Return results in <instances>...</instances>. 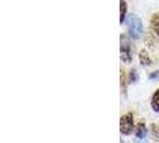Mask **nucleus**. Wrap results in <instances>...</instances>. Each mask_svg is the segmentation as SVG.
<instances>
[{
  "label": "nucleus",
  "instance_id": "nucleus-1",
  "mask_svg": "<svg viewBox=\"0 0 159 143\" xmlns=\"http://www.w3.org/2000/svg\"><path fill=\"white\" fill-rule=\"evenodd\" d=\"M128 31L133 40H139L143 36V22L135 15H130L128 18Z\"/></svg>",
  "mask_w": 159,
  "mask_h": 143
},
{
  "label": "nucleus",
  "instance_id": "nucleus-2",
  "mask_svg": "<svg viewBox=\"0 0 159 143\" xmlns=\"http://www.w3.org/2000/svg\"><path fill=\"white\" fill-rule=\"evenodd\" d=\"M120 130L123 135H130L134 130V122H133V115L127 113L121 117L120 120Z\"/></svg>",
  "mask_w": 159,
  "mask_h": 143
},
{
  "label": "nucleus",
  "instance_id": "nucleus-3",
  "mask_svg": "<svg viewBox=\"0 0 159 143\" xmlns=\"http://www.w3.org/2000/svg\"><path fill=\"white\" fill-rule=\"evenodd\" d=\"M132 50H130V44L128 40L122 35L121 36V60L126 63L132 62Z\"/></svg>",
  "mask_w": 159,
  "mask_h": 143
},
{
  "label": "nucleus",
  "instance_id": "nucleus-4",
  "mask_svg": "<svg viewBox=\"0 0 159 143\" xmlns=\"http://www.w3.org/2000/svg\"><path fill=\"white\" fill-rule=\"evenodd\" d=\"M146 134H147V130H146V125L143 123H138L135 127V136L136 138H146Z\"/></svg>",
  "mask_w": 159,
  "mask_h": 143
},
{
  "label": "nucleus",
  "instance_id": "nucleus-5",
  "mask_svg": "<svg viewBox=\"0 0 159 143\" xmlns=\"http://www.w3.org/2000/svg\"><path fill=\"white\" fill-rule=\"evenodd\" d=\"M139 60H140V63L143 66H151L152 64V60L148 53L146 50H141L140 54H139Z\"/></svg>",
  "mask_w": 159,
  "mask_h": 143
},
{
  "label": "nucleus",
  "instance_id": "nucleus-6",
  "mask_svg": "<svg viewBox=\"0 0 159 143\" xmlns=\"http://www.w3.org/2000/svg\"><path fill=\"white\" fill-rule=\"evenodd\" d=\"M127 15V2L125 0H120V23L123 24Z\"/></svg>",
  "mask_w": 159,
  "mask_h": 143
},
{
  "label": "nucleus",
  "instance_id": "nucleus-7",
  "mask_svg": "<svg viewBox=\"0 0 159 143\" xmlns=\"http://www.w3.org/2000/svg\"><path fill=\"white\" fill-rule=\"evenodd\" d=\"M151 106H152V109H153V111L159 112V89H157V91L154 92L153 97H152Z\"/></svg>",
  "mask_w": 159,
  "mask_h": 143
},
{
  "label": "nucleus",
  "instance_id": "nucleus-8",
  "mask_svg": "<svg viewBox=\"0 0 159 143\" xmlns=\"http://www.w3.org/2000/svg\"><path fill=\"white\" fill-rule=\"evenodd\" d=\"M151 26L153 31L159 36V13H154L151 18Z\"/></svg>",
  "mask_w": 159,
  "mask_h": 143
},
{
  "label": "nucleus",
  "instance_id": "nucleus-9",
  "mask_svg": "<svg viewBox=\"0 0 159 143\" xmlns=\"http://www.w3.org/2000/svg\"><path fill=\"white\" fill-rule=\"evenodd\" d=\"M139 80V75H138V71L136 69H132L129 72V82H136Z\"/></svg>",
  "mask_w": 159,
  "mask_h": 143
},
{
  "label": "nucleus",
  "instance_id": "nucleus-10",
  "mask_svg": "<svg viewBox=\"0 0 159 143\" xmlns=\"http://www.w3.org/2000/svg\"><path fill=\"white\" fill-rule=\"evenodd\" d=\"M151 132L156 140H159V125H157V124H151Z\"/></svg>",
  "mask_w": 159,
  "mask_h": 143
},
{
  "label": "nucleus",
  "instance_id": "nucleus-11",
  "mask_svg": "<svg viewBox=\"0 0 159 143\" xmlns=\"http://www.w3.org/2000/svg\"><path fill=\"white\" fill-rule=\"evenodd\" d=\"M148 78L151 80H159V71H156L151 73L150 75H148Z\"/></svg>",
  "mask_w": 159,
  "mask_h": 143
},
{
  "label": "nucleus",
  "instance_id": "nucleus-12",
  "mask_svg": "<svg viewBox=\"0 0 159 143\" xmlns=\"http://www.w3.org/2000/svg\"><path fill=\"white\" fill-rule=\"evenodd\" d=\"M121 87L122 89L126 88V82H125V73L121 71Z\"/></svg>",
  "mask_w": 159,
  "mask_h": 143
},
{
  "label": "nucleus",
  "instance_id": "nucleus-13",
  "mask_svg": "<svg viewBox=\"0 0 159 143\" xmlns=\"http://www.w3.org/2000/svg\"><path fill=\"white\" fill-rule=\"evenodd\" d=\"M135 143H147V141H146V138H136Z\"/></svg>",
  "mask_w": 159,
  "mask_h": 143
},
{
  "label": "nucleus",
  "instance_id": "nucleus-14",
  "mask_svg": "<svg viewBox=\"0 0 159 143\" xmlns=\"http://www.w3.org/2000/svg\"><path fill=\"white\" fill-rule=\"evenodd\" d=\"M121 143H125V142H121ZM126 143H127V142H126Z\"/></svg>",
  "mask_w": 159,
  "mask_h": 143
}]
</instances>
